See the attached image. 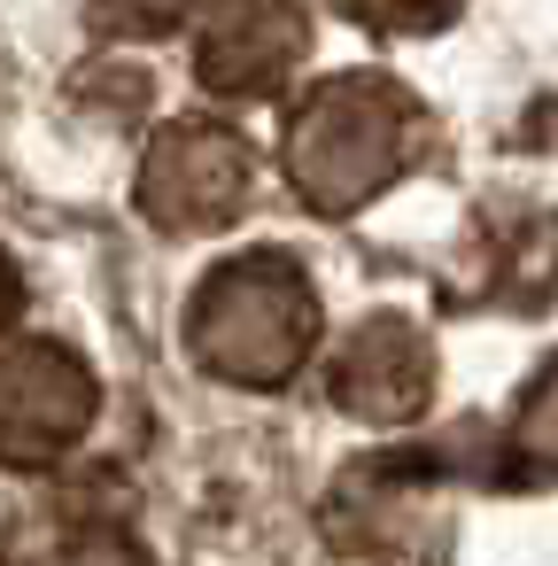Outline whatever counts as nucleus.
Here are the masks:
<instances>
[{
  "label": "nucleus",
  "instance_id": "nucleus-7",
  "mask_svg": "<svg viewBox=\"0 0 558 566\" xmlns=\"http://www.w3.org/2000/svg\"><path fill=\"white\" fill-rule=\"evenodd\" d=\"M341 9L372 32H442L465 0H341Z\"/></svg>",
  "mask_w": 558,
  "mask_h": 566
},
{
  "label": "nucleus",
  "instance_id": "nucleus-11",
  "mask_svg": "<svg viewBox=\"0 0 558 566\" xmlns=\"http://www.w3.org/2000/svg\"><path fill=\"white\" fill-rule=\"evenodd\" d=\"M17 318V272H9V256H0V326Z\"/></svg>",
  "mask_w": 558,
  "mask_h": 566
},
{
  "label": "nucleus",
  "instance_id": "nucleus-6",
  "mask_svg": "<svg viewBox=\"0 0 558 566\" xmlns=\"http://www.w3.org/2000/svg\"><path fill=\"white\" fill-rule=\"evenodd\" d=\"M427 388H434V349L411 318H372L341 349V373H334V396L357 419H411Z\"/></svg>",
  "mask_w": 558,
  "mask_h": 566
},
{
  "label": "nucleus",
  "instance_id": "nucleus-9",
  "mask_svg": "<svg viewBox=\"0 0 558 566\" xmlns=\"http://www.w3.org/2000/svg\"><path fill=\"white\" fill-rule=\"evenodd\" d=\"M519 450L558 473V373H543L527 388V403H519Z\"/></svg>",
  "mask_w": 558,
  "mask_h": 566
},
{
  "label": "nucleus",
  "instance_id": "nucleus-10",
  "mask_svg": "<svg viewBox=\"0 0 558 566\" xmlns=\"http://www.w3.org/2000/svg\"><path fill=\"white\" fill-rule=\"evenodd\" d=\"M48 566H148L133 543H117V535H78V543H63Z\"/></svg>",
  "mask_w": 558,
  "mask_h": 566
},
{
  "label": "nucleus",
  "instance_id": "nucleus-2",
  "mask_svg": "<svg viewBox=\"0 0 558 566\" xmlns=\"http://www.w3.org/2000/svg\"><path fill=\"white\" fill-rule=\"evenodd\" d=\"M187 342H194V357H202L218 380L272 388V380H287V373L310 357V342H318V295H310V280H303L287 256L218 264L210 287L194 295Z\"/></svg>",
  "mask_w": 558,
  "mask_h": 566
},
{
  "label": "nucleus",
  "instance_id": "nucleus-1",
  "mask_svg": "<svg viewBox=\"0 0 558 566\" xmlns=\"http://www.w3.org/2000/svg\"><path fill=\"white\" fill-rule=\"evenodd\" d=\"M411 156H419V102L372 71H341L310 86L287 125V179L318 210L372 202Z\"/></svg>",
  "mask_w": 558,
  "mask_h": 566
},
{
  "label": "nucleus",
  "instance_id": "nucleus-5",
  "mask_svg": "<svg viewBox=\"0 0 558 566\" xmlns=\"http://www.w3.org/2000/svg\"><path fill=\"white\" fill-rule=\"evenodd\" d=\"M94 419V380L71 349L24 342L0 357V458L9 465H48L63 458Z\"/></svg>",
  "mask_w": 558,
  "mask_h": 566
},
{
  "label": "nucleus",
  "instance_id": "nucleus-8",
  "mask_svg": "<svg viewBox=\"0 0 558 566\" xmlns=\"http://www.w3.org/2000/svg\"><path fill=\"white\" fill-rule=\"evenodd\" d=\"M187 9L194 0H94V24L125 32V40H156V32H179Z\"/></svg>",
  "mask_w": 558,
  "mask_h": 566
},
{
  "label": "nucleus",
  "instance_id": "nucleus-4",
  "mask_svg": "<svg viewBox=\"0 0 558 566\" xmlns=\"http://www.w3.org/2000/svg\"><path fill=\"white\" fill-rule=\"evenodd\" d=\"M303 48H310L303 0H210L194 24V71L210 94H233V102L280 94Z\"/></svg>",
  "mask_w": 558,
  "mask_h": 566
},
{
  "label": "nucleus",
  "instance_id": "nucleus-3",
  "mask_svg": "<svg viewBox=\"0 0 558 566\" xmlns=\"http://www.w3.org/2000/svg\"><path fill=\"white\" fill-rule=\"evenodd\" d=\"M140 202L171 233L225 226L249 202V148H241V133H225L210 117H187V125L156 133V148L140 164Z\"/></svg>",
  "mask_w": 558,
  "mask_h": 566
}]
</instances>
